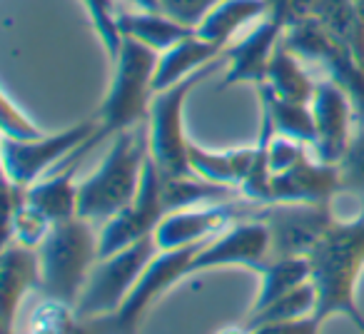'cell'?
<instances>
[{"label":"cell","mask_w":364,"mask_h":334,"mask_svg":"<svg viewBox=\"0 0 364 334\" xmlns=\"http://www.w3.org/2000/svg\"><path fill=\"white\" fill-rule=\"evenodd\" d=\"M284 28L274 18L264 16L257 21L240 41L228 48V63L223 68V87L250 82V85H262L267 80L269 60L274 50L282 43Z\"/></svg>","instance_id":"cell-14"},{"label":"cell","mask_w":364,"mask_h":334,"mask_svg":"<svg viewBox=\"0 0 364 334\" xmlns=\"http://www.w3.org/2000/svg\"><path fill=\"white\" fill-rule=\"evenodd\" d=\"M259 217L272 230L274 257H309L324 230L334 222L332 205L307 203L262 205Z\"/></svg>","instance_id":"cell-12"},{"label":"cell","mask_w":364,"mask_h":334,"mask_svg":"<svg viewBox=\"0 0 364 334\" xmlns=\"http://www.w3.org/2000/svg\"><path fill=\"white\" fill-rule=\"evenodd\" d=\"M87 8V16L92 21L97 38L105 45L110 60L115 58L117 48H120V31H117V11H115V0H82Z\"/></svg>","instance_id":"cell-29"},{"label":"cell","mask_w":364,"mask_h":334,"mask_svg":"<svg viewBox=\"0 0 364 334\" xmlns=\"http://www.w3.org/2000/svg\"><path fill=\"white\" fill-rule=\"evenodd\" d=\"M267 16L264 0H218L213 11L203 18L195 33L218 48H230L240 31L252 28Z\"/></svg>","instance_id":"cell-19"},{"label":"cell","mask_w":364,"mask_h":334,"mask_svg":"<svg viewBox=\"0 0 364 334\" xmlns=\"http://www.w3.org/2000/svg\"><path fill=\"white\" fill-rule=\"evenodd\" d=\"M157 53L132 38H122L112 58V80L97 110V142L122 130L145 125L155 97Z\"/></svg>","instance_id":"cell-3"},{"label":"cell","mask_w":364,"mask_h":334,"mask_svg":"<svg viewBox=\"0 0 364 334\" xmlns=\"http://www.w3.org/2000/svg\"><path fill=\"white\" fill-rule=\"evenodd\" d=\"M312 18L337 41H342L364 65V26L354 0H314Z\"/></svg>","instance_id":"cell-24"},{"label":"cell","mask_w":364,"mask_h":334,"mask_svg":"<svg viewBox=\"0 0 364 334\" xmlns=\"http://www.w3.org/2000/svg\"><path fill=\"white\" fill-rule=\"evenodd\" d=\"M284 38V36H282ZM302 58H297L284 41L277 45L272 60H269L267 80L262 85H267L282 100H294V102H312V95L317 90V82L307 72V68L302 65Z\"/></svg>","instance_id":"cell-22"},{"label":"cell","mask_w":364,"mask_h":334,"mask_svg":"<svg viewBox=\"0 0 364 334\" xmlns=\"http://www.w3.org/2000/svg\"><path fill=\"white\" fill-rule=\"evenodd\" d=\"M282 41L304 63L322 68L327 80L337 82L352 97L357 122H364V65L354 58V53L342 41L329 36L314 18H304L289 26Z\"/></svg>","instance_id":"cell-8"},{"label":"cell","mask_w":364,"mask_h":334,"mask_svg":"<svg viewBox=\"0 0 364 334\" xmlns=\"http://www.w3.org/2000/svg\"><path fill=\"white\" fill-rule=\"evenodd\" d=\"M309 107L314 115V142L309 150L319 162L339 165L357 127L352 97L337 82L324 77L317 82Z\"/></svg>","instance_id":"cell-13"},{"label":"cell","mask_w":364,"mask_h":334,"mask_svg":"<svg viewBox=\"0 0 364 334\" xmlns=\"http://www.w3.org/2000/svg\"><path fill=\"white\" fill-rule=\"evenodd\" d=\"M319 329H322V324L312 314V317L289 319V322H269L257 324V327H245V334H319Z\"/></svg>","instance_id":"cell-32"},{"label":"cell","mask_w":364,"mask_h":334,"mask_svg":"<svg viewBox=\"0 0 364 334\" xmlns=\"http://www.w3.org/2000/svg\"><path fill=\"white\" fill-rule=\"evenodd\" d=\"M337 170L342 193H352L364 200V122H357V127H354L352 142L339 160Z\"/></svg>","instance_id":"cell-27"},{"label":"cell","mask_w":364,"mask_h":334,"mask_svg":"<svg viewBox=\"0 0 364 334\" xmlns=\"http://www.w3.org/2000/svg\"><path fill=\"white\" fill-rule=\"evenodd\" d=\"M272 259V230L257 212L237 220L228 230L208 239L195 254L193 274L220 267H250L262 272Z\"/></svg>","instance_id":"cell-9"},{"label":"cell","mask_w":364,"mask_h":334,"mask_svg":"<svg viewBox=\"0 0 364 334\" xmlns=\"http://www.w3.org/2000/svg\"><path fill=\"white\" fill-rule=\"evenodd\" d=\"M165 215L167 205L165 198H162V173L155 167V162L147 160L137 198L122 212H117L105 225H100V232H97L100 257L120 252V249L130 247V244L140 242L145 237H152Z\"/></svg>","instance_id":"cell-11"},{"label":"cell","mask_w":364,"mask_h":334,"mask_svg":"<svg viewBox=\"0 0 364 334\" xmlns=\"http://www.w3.org/2000/svg\"><path fill=\"white\" fill-rule=\"evenodd\" d=\"M157 252L160 249L155 244V237H145L140 242L130 244V247L120 249V252L97 257L95 267L90 269V277L82 287L80 299L75 304L77 317L92 319L115 312L127 299V294L132 292V287L137 284V279L142 277V272L155 259Z\"/></svg>","instance_id":"cell-7"},{"label":"cell","mask_w":364,"mask_h":334,"mask_svg":"<svg viewBox=\"0 0 364 334\" xmlns=\"http://www.w3.org/2000/svg\"><path fill=\"white\" fill-rule=\"evenodd\" d=\"M75 327H77L75 307L58 302V299H48L43 307L36 309L28 334H75Z\"/></svg>","instance_id":"cell-28"},{"label":"cell","mask_w":364,"mask_h":334,"mask_svg":"<svg viewBox=\"0 0 364 334\" xmlns=\"http://www.w3.org/2000/svg\"><path fill=\"white\" fill-rule=\"evenodd\" d=\"M3 332H13L21 302L31 289H41V257L38 249L18 242L3 244Z\"/></svg>","instance_id":"cell-16"},{"label":"cell","mask_w":364,"mask_h":334,"mask_svg":"<svg viewBox=\"0 0 364 334\" xmlns=\"http://www.w3.org/2000/svg\"><path fill=\"white\" fill-rule=\"evenodd\" d=\"M257 155V145L252 147H235V150H205L190 140V167L198 178L215 185H230L237 188L250 175Z\"/></svg>","instance_id":"cell-21"},{"label":"cell","mask_w":364,"mask_h":334,"mask_svg":"<svg viewBox=\"0 0 364 334\" xmlns=\"http://www.w3.org/2000/svg\"><path fill=\"white\" fill-rule=\"evenodd\" d=\"M257 90H259V107H262V115L272 122L274 132L312 147L314 115H312L309 102L282 100V97L274 95L267 85H257Z\"/></svg>","instance_id":"cell-23"},{"label":"cell","mask_w":364,"mask_h":334,"mask_svg":"<svg viewBox=\"0 0 364 334\" xmlns=\"http://www.w3.org/2000/svg\"><path fill=\"white\" fill-rule=\"evenodd\" d=\"M225 53H228V48H218V45H213V43L203 41L198 33H193V36L180 41L177 45H172L170 50L157 55L155 92L185 80V77L195 75L198 70L208 68L210 63L220 60Z\"/></svg>","instance_id":"cell-18"},{"label":"cell","mask_w":364,"mask_h":334,"mask_svg":"<svg viewBox=\"0 0 364 334\" xmlns=\"http://www.w3.org/2000/svg\"><path fill=\"white\" fill-rule=\"evenodd\" d=\"M41 257V292L48 299L75 307L90 269L100 257V237L95 225L80 215L55 222L38 247Z\"/></svg>","instance_id":"cell-4"},{"label":"cell","mask_w":364,"mask_h":334,"mask_svg":"<svg viewBox=\"0 0 364 334\" xmlns=\"http://www.w3.org/2000/svg\"><path fill=\"white\" fill-rule=\"evenodd\" d=\"M147 160V122L112 135L100 167L80 183L77 215L92 225H105L122 212L140 193Z\"/></svg>","instance_id":"cell-2"},{"label":"cell","mask_w":364,"mask_h":334,"mask_svg":"<svg viewBox=\"0 0 364 334\" xmlns=\"http://www.w3.org/2000/svg\"><path fill=\"white\" fill-rule=\"evenodd\" d=\"M97 142V117L82 120L60 132H46L38 140H8L3 137V173L6 180L31 188L48 173L58 170L80 147L92 150Z\"/></svg>","instance_id":"cell-6"},{"label":"cell","mask_w":364,"mask_h":334,"mask_svg":"<svg viewBox=\"0 0 364 334\" xmlns=\"http://www.w3.org/2000/svg\"><path fill=\"white\" fill-rule=\"evenodd\" d=\"M359 334H364V329H362V332H359Z\"/></svg>","instance_id":"cell-33"},{"label":"cell","mask_w":364,"mask_h":334,"mask_svg":"<svg viewBox=\"0 0 364 334\" xmlns=\"http://www.w3.org/2000/svg\"><path fill=\"white\" fill-rule=\"evenodd\" d=\"M80 162L63 165L26 190V198L43 217L53 225L63 220L77 217V203H80V183H75V170Z\"/></svg>","instance_id":"cell-17"},{"label":"cell","mask_w":364,"mask_h":334,"mask_svg":"<svg viewBox=\"0 0 364 334\" xmlns=\"http://www.w3.org/2000/svg\"><path fill=\"white\" fill-rule=\"evenodd\" d=\"M314 309H317V287H314V282L309 279V282L299 284L297 289L287 292L284 297H279L277 302H272L269 307L247 314L245 327H257V324L289 322V319L312 317Z\"/></svg>","instance_id":"cell-26"},{"label":"cell","mask_w":364,"mask_h":334,"mask_svg":"<svg viewBox=\"0 0 364 334\" xmlns=\"http://www.w3.org/2000/svg\"><path fill=\"white\" fill-rule=\"evenodd\" d=\"M312 279V264L307 257H274L267 267L259 272V292L255 297L250 314L259 312V309L269 307L284 297L287 292L297 289L299 284Z\"/></svg>","instance_id":"cell-25"},{"label":"cell","mask_w":364,"mask_h":334,"mask_svg":"<svg viewBox=\"0 0 364 334\" xmlns=\"http://www.w3.org/2000/svg\"><path fill=\"white\" fill-rule=\"evenodd\" d=\"M228 63V53L220 60L210 63L208 68L198 70L195 75L155 92L147 115V145H150V160L165 178H188L195 175L190 167V137L185 132V105L188 97L200 82L208 80L213 72L223 70Z\"/></svg>","instance_id":"cell-5"},{"label":"cell","mask_w":364,"mask_h":334,"mask_svg":"<svg viewBox=\"0 0 364 334\" xmlns=\"http://www.w3.org/2000/svg\"><path fill=\"white\" fill-rule=\"evenodd\" d=\"M307 259L312 264V282L317 287L314 319L324 324L327 319L342 314L362 332L364 314L357 304V284L364 272V203L352 217H334Z\"/></svg>","instance_id":"cell-1"},{"label":"cell","mask_w":364,"mask_h":334,"mask_svg":"<svg viewBox=\"0 0 364 334\" xmlns=\"http://www.w3.org/2000/svg\"><path fill=\"white\" fill-rule=\"evenodd\" d=\"M218 0H157V6L165 16L175 18L177 23L188 28H198L203 18L213 11Z\"/></svg>","instance_id":"cell-31"},{"label":"cell","mask_w":364,"mask_h":334,"mask_svg":"<svg viewBox=\"0 0 364 334\" xmlns=\"http://www.w3.org/2000/svg\"><path fill=\"white\" fill-rule=\"evenodd\" d=\"M0 120H3V137L8 140H38L46 132L13 102V97L8 92H3V110H0Z\"/></svg>","instance_id":"cell-30"},{"label":"cell","mask_w":364,"mask_h":334,"mask_svg":"<svg viewBox=\"0 0 364 334\" xmlns=\"http://www.w3.org/2000/svg\"><path fill=\"white\" fill-rule=\"evenodd\" d=\"M117 31H120V38H132L160 55L188 36H193L195 28L182 26L162 11H137L135 8V11L117 13Z\"/></svg>","instance_id":"cell-20"},{"label":"cell","mask_w":364,"mask_h":334,"mask_svg":"<svg viewBox=\"0 0 364 334\" xmlns=\"http://www.w3.org/2000/svg\"><path fill=\"white\" fill-rule=\"evenodd\" d=\"M262 205L250 203L245 198L228 200V203L200 205V208L172 210L162 217V222L155 230V244L160 252L177 247H193V244H205L228 230L232 222L250 215H257Z\"/></svg>","instance_id":"cell-10"},{"label":"cell","mask_w":364,"mask_h":334,"mask_svg":"<svg viewBox=\"0 0 364 334\" xmlns=\"http://www.w3.org/2000/svg\"><path fill=\"white\" fill-rule=\"evenodd\" d=\"M337 193H342L337 165L319 162L312 155V150H309L289 170L272 175V183H269V205L274 203L332 205Z\"/></svg>","instance_id":"cell-15"}]
</instances>
